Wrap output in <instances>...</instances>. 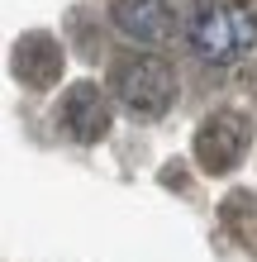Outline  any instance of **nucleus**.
Masks as SVG:
<instances>
[{
  "mask_svg": "<svg viewBox=\"0 0 257 262\" xmlns=\"http://www.w3.org/2000/svg\"><path fill=\"white\" fill-rule=\"evenodd\" d=\"M110 91L133 119H162L176 100V72L153 53H133L114 67Z\"/></svg>",
  "mask_w": 257,
  "mask_h": 262,
  "instance_id": "nucleus-1",
  "label": "nucleus"
},
{
  "mask_svg": "<svg viewBox=\"0 0 257 262\" xmlns=\"http://www.w3.org/2000/svg\"><path fill=\"white\" fill-rule=\"evenodd\" d=\"M191 48L205 57L209 67H229L243 53L257 48V14L248 5H215L200 10L191 24Z\"/></svg>",
  "mask_w": 257,
  "mask_h": 262,
  "instance_id": "nucleus-2",
  "label": "nucleus"
},
{
  "mask_svg": "<svg viewBox=\"0 0 257 262\" xmlns=\"http://www.w3.org/2000/svg\"><path fill=\"white\" fill-rule=\"evenodd\" d=\"M252 143V124L238 110H219L195 129V158L205 172H233Z\"/></svg>",
  "mask_w": 257,
  "mask_h": 262,
  "instance_id": "nucleus-3",
  "label": "nucleus"
},
{
  "mask_svg": "<svg viewBox=\"0 0 257 262\" xmlns=\"http://www.w3.org/2000/svg\"><path fill=\"white\" fill-rule=\"evenodd\" d=\"M62 129L77 138V143H96V138L110 129V100L96 81H77L62 96Z\"/></svg>",
  "mask_w": 257,
  "mask_h": 262,
  "instance_id": "nucleus-4",
  "label": "nucleus"
},
{
  "mask_svg": "<svg viewBox=\"0 0 257 262\" xmlns=\"http://www.w3.org/2000/svg\"><path fill=\"white\" fill-rule=\"evenodd\" d=\"M110 19L133 43H167L172 38V10L167 0H114Z\"/></svg>",
  "mask_w": 257,
  "mask_h": 262,
  "instance_id": "nucleus-5",
  "label": "nucleus"
}]
</instances>
